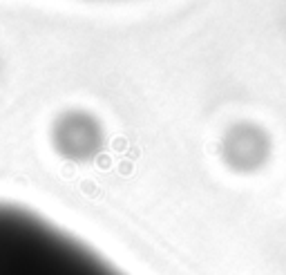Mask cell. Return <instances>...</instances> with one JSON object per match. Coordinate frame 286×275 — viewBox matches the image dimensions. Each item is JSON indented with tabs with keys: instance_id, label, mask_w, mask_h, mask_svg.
Instances as JSON below:
<instances>
[{
	"instance_id": "1",
	"label": "cell",
	"mask_w": 286,
	"mask_h": 275,
	"mask_svg": "<svg viewBox=\"0 0 286 275\" xmlns=\"http://www.w3.org/2000/svg\"><path fill=\"white\" fill-rule=\"evenodd\" d=\"M0 275H126L83 240L18 204L0 202Z\"/></svg>"
}]
</instances>
